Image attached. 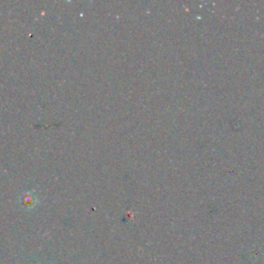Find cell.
Listing matches in <instances>:
<instances>
[{
    "instance_id": "1",
    "label": "cell",
    "mask_w": 264,
    "mask_h": 264,
    "mask_svg": "<svg viewBox=\"0 0 264 264\" xmlns=\"http://www.w3.org/2000/svg\"><path fill=\"white\" fill-rule=\"evenodd\" d=\"M22 199L24 200V203H23L24 206H33L34 205L35 197L32 195V193H27L24 196V198H22Z\"/></svg>"
}]
</instances>
